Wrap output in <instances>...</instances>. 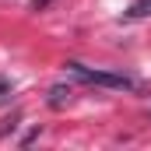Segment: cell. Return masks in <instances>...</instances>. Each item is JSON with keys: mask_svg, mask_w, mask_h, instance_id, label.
<instances>
[{"mask_svg": "<svg viewBox=\"0 0 151 151\" xmlns=\"http://www.w3.org/2000/svg\"><path fill=\"white\" fill-rule=\"evenodd\" d=\"M67 74L84 81V84H99V88H113V91H134L137 81L127 74H113V70H95V67H84L81 60H67Z\"/></svg>", "mask_w": 151, "mask_h": 151, "instance_id": "obj_1", "label": "cell"}, {"mask_svg": "<svg viewBox=\"0 0 151 151\" xmlns=\"http://www.w3.org/2000/svg\"><path fill=\"white\" fill-rule=\"evenodd\" d=\"M70 95H74V88H70V84H53L46 102H49V109H63V106L70 102Z\"/></svg>", "mask_w": 151, "mask_h": 151, "instance_id": "obj_2", "label": "cell"}, {"mask_svg": "<svg viewBox=\"0 0 151 151\" xmlns=\"http://www.w3.org/2000/svg\"><path fill=\"white\" fill-rule=\"evenodd\" d=\"M151 14V0H134L127 11H123V21H141Z\"/></svg>", "mask_w": 151, "mask_h": 151, "instance_id": "obj_3", "label": "cell"}, {"mask_svg": "<svg viewBox=\"0 0 151 151\" xmlns=\"http://www.w3.org/2000/svg\"><path fill=\"white\" fill-rule=\"evenodd\" d=\"M39 134H42V130H39V127H32V130L21 137V144H32V141H39Z\"/></svg>", "mask_w": 151, "mask_h": 151, "instance_id": "obj_4", "label": "cell"}, {"mask_svg": "<svg viewBox=\"0 0 151 151\" xmlns=\"http://www.w3.org/2000/svg\"><path fill=\"white\" fill-rule=\"evenodd\" d=\"M49 4H53V0H32V11H46Z\"/></svg>", "mask_w": 151, "mask_h": 151, "instance_id": "obj_5", "label": "cell"}, {"mask_svg": "<svg viewBox=\"0 0 151 151\" xmlns=\"http://www.w3.org/2000/svg\"><path fill=\"white\" fill-rule=\"evenodd\" d=\"M4 91H7V81H4V77H0V99H4Z\"/></svg>", "mask_w": 151, "mask_h": 151, "instance_id": "obj_6", "label": "cell"}]
</instances>
